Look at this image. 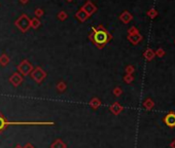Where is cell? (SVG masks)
Wrapping results in <instances>:
<instances>
[{
	"label": "cell",
	"instance_id": "obj_2",
	"mask_svg": "<svg viewBox=\"0 0 175 148\" xmlns=\"http://www.w3.org/2000/svg\"><path fill=\"white\" fill-rule=\"evenodd\" d=\"M163 121L164 123H166V126H168L169 128H175V113L173 111H170L169 113H167L163 118Z\"/></svg>",
	"mask_w": 175,
	"mask_h": 148
},
{
	"label": "cell",
	"instance_id": "obj_9",
	"mask_svg": "<svg viewBox=\"0 0 175 148\" xmlns=\"http://www.w3.org/2000/svg\"><path fill=\"white\" fill-rule=\"evenodd\" d=\"M101 105V101L98 98H93L90 102V106H91L93 109H97L99 106Z\"/></svg>",
	"mask_w": 175,
	"mask_h": 148
},
{
	"label": "cell",
	"instance_id": "obj_6",
	"mask_svg": "<svg viewBox=\"0 0 175 148\" xmlns=\"http://www.w3.org/2000/svg\"><path fill=\"white\" fill-rule=\"evenodd\" d=\"M132 19H133L132 15L130 14L129 11H124L123 14L120 16V20H121L123 23H125V24H128L129 22H131Z\"/></svg>",
	"mask_w": 175,
	"mask_h": 148
},
{
	"label": "cell",
	"instance_id": "obj_5",
	"mask_svg": "<svg viewBox=\"0 0 175 148\" xmlns=\"http://www.w3.org/2000/svg\"><path fill=\"white\" fill-rule=\"evenodd\" d=\"M75 17H76V18H77L80 22H84V21H86L88 19H89V15L86 14V11L84 10V8H82V7L77 11V12H76Z\"/></svg>",
	"mask_w": 175,
	"mask_h": 148
},
{
	"label": "cell",
	"instance_id": "obj_8",
	"mask_svg": "<svg viewBox=\"0 0 175 148\" xmlns=\"http://www.w3.org/2000/svg\"><path fill=\"white\" fill-rule=\"evenodd\" d=\"M155 56H156V53L154 52L152 49H150V48L146 49L145 52L143 53V57H144V58H145L147 61H151L152 59L155 58Z\"/></svg>",
	"mask_w": 175,
	"mask_h": 148
},
{
	"label": "cell",
	"instance_id": "obj_16",
	"mask_svg": "<svg viewBox=\"0 0 175 148\" xmlns=\"http://www.w3.org/2000/svg\"><path fill=\"white\" fill-rule=\"evenodd\" d=\"M58 18L60 19V20L64 21L65 19H67V14L65 12V11H61L59 15H58Z\"/></svg>",
	"mask_w": 175,
	"mask_h": 148
},
{
	"label": "cell",
	"instance_id": "obj_13",
	"mask_svg": "<svg viewBox=\"0 0 175 148\" xmlns=\"http://www.w3.org/2000/svg\"><path fill=\"white\" fill-rule=\"evenodd\" d=\"M128 33H129V35H133V34H136V33H139V31L137 30L136 27H131L129 30H128Z\"/></svg>",
	"mask_w": 175,
	"mask_h": 148
},
{
	"label": "cell",
	"instance_id": "obj_17",
	"mask_svg": "<svg viewBox=\"0 0 175 148\" xmlns=\"http://www.w3.org/2000/svg\"><path fill=\"white\" fill-rule=\"evenodd\" d=\"M156 55H157L159 58H162V57H164V55H165V52H164L163 48H159L157 52H156Z\"/></svg>",
	"mask_w": 175,
	"mask_h": 148
},
{
	"label": "cell",
	"instance_id": "obj_18",
	"mask_svg": "<svg viewBox=\"0 0 175 148\" xmlns=\"http://www.w3.org/2000/svg\"><path fill=\"white\" fill-rule=\"evenodd\" d=\"M170 146H171V148H175V140H173V141L171 142Z\"/></svg>",
	"mask_w": 175,
	"mask_h": 148
},
{
	"label": "cell",
	"instance_id": "obj_19",
	"mask_svg": "<svg viewBox=\"0 0 175 148\" xmlns=\"http://www.w3.org/2000/svg\"><path fill=\"white\" fill-rule=\"evenodd\" d=\"M36 14H37V16H40V15L42 14V11H41V10H37Z\"/></svg>",
	"mask_w": 175,
	"mask_h": 148
},
{
	"label": "cell",
	"instance_id": "obj_12",
	"mask_svg": "<svg viewBox=\"0 0 175 148\" xmlns=\"http://www.w3.org/2000/svg\"><path fill=\"white\" fill-rule=\"evenodd\" d=\"M124 80H125V82H127V83L133 82V80H134V76H133V74H126L125 77H124Z\"/></svg>",
	"mask_w": 175,
	"mask_h": 148
},
{
	"label": "cell",
	"instance_id": "obj_14",
	"mask_svg": "<svg viewBox=\"0 0 175 148\" xmlns=\"http://www.w3.org/2000/svg\"><path fill=\"white\" fill-rule=\"evenodd\" d=\"M134 71H135L134 67H133V66H131V65H129L127 68H126V73H127V74H133V73H134Z\"/></svg>",
	"mask_w": 175,
	"mask_h": 148
},
{
	"label": "cell",
	"instance_id": "obj_20",
	"mask_svg": "<svg viewBox=\"0 0 175 148\" xmlns=\"http://www.w3.org/2000/svg\"><path fill=\"white\" fill-rule=\"evenodd\" d=\"M67 1H69V2H70V1H72V0H67Z\"/></svg>",
	"mask_w": 175,
	"mask_h": 148
},
{
	"label": "cell",
	"instance_id": "obj_15",
	"mask_svg": "<svg viewBox=\"0 0 175 148\" xmlns=\"http://www.w3.org/2000/svg\"><path fill=\"white\" fill-rule=\"evenodd\" d=\"M122 93H123V91H122L121 88H116L113 90V95H114V96H116V97L121 96Z\"/></svg>",
	"mask_w": 175,
	"mask_h": 148
},
{
	"label": "cell",
	"instance_id": "obj_7",
	"mask_svg": "<svg viewBox=\"0 0 175 148\" xmlns=\"http://www.w3.org/2000/svg\"><path fill=\"white\" fill-rule=\"evenodd\" d=\"M122 110H123V107H122V105H120L118 102H116V103H113L110 106V111L116 115H118Z\"/></svg>",
	"mask_w": 175,
	"mask_h": 148
},
{
	"label": "cell",
	"instance_id": "obj_4",
	"mask_svg": "<svg viewBox=\"0 0 175 148\" xmlns=\"http://www.w3.org/2000/svg\"><path fill=\"white\" fill-rule=\"evenodd\" d=\"M142 38H143V37H142V35H141L140 33L133 34V35H128V40L134 45L138 44V43L142 40Z\"/></svg>",
	"mask_w": 175,
	"mask_h": 148
},
{
	"label": "cell",
	"instance_id": "obj_1",
	"mask_svg": "<svg viewBox=\"0 0 175 148\" xmlns=\"http://www.w3.org/2000/svg\"><path fill=\"white\" fill-rule=\"evenodd\" d=\"M89 38L98 48H103L105 44L110 41L111 35L102 26H98L92 28V33L90 34Z\"/></svg>",
	"mask_w": 175,
	"mask_h": 148
},
{
	"label": "cell",
	"instance_id": "obj_21",
	"mask_svg": "<svg viewBox=\"0 0 175 148\" xmlns=\"http://www.w3.org/2000/svg\"><path fill=\"white\" fill-rule=\"evenodd\" d=\"M174 43H175V41H174Z\"/></svg>",
	"mask_w": 175,
	"mask_h": 148
},
{
	"label": "cell",
	"instance_id": "obj_3",
	"mask_svg": "<svg viewBox=\"0 0 175 148\" xmlns=\"http://www.w3.org/2000/svg\"><path fill=\"white\" fill-rule=\"evenodd\" d=\"M82 8H84V10L86 11V14L89 15V17H91L92 15H93L94 12H96V10H97L96 5L94 4V3H92L91 1H86V4L82 6Z\"/></svg>",
	"mask_w": 175,
	"mask_h": 148
},
{
	"label": "cell",
	"instance_id": "obj_11",
	"mask_svg": "<svg viewBox=\"0 0 175 148\" xmlns=\"http://www.w3.org/2000/svg\"><path fill=\"white\" fill-rule=\"evenodd\" d=\"M147 14V16L149 17L150 19H155L156 17H158V11L156 10L155 8H151V9H149V10L146 12Z\"/></svg>",
	"mask_w": 175,
	"mask_h": 148
},
{
	"label": "cell",
	"instance_id": "obj_10",
	"mask_svg": "<svg viewBox=\"0 0 175 148\" xmlns=\"http://www.w3.org/2000/svg\"><path fill=\"white\" fill-rule=\"evenodd\" d=\"M143 106L145 107L146 110H150V109H152L154 106H155V103H154V101H152L151 99H146L143 103Z\"/></svg>",
	"mask_w": 175,
	"mask_h": 148
}]
</instances>
